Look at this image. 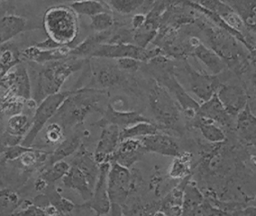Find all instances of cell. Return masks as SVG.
I'll list each match as a JSON object with an SVG mask.
<instances>
[{
    "label": "cell",
    "instance_id": "obj_1",
    "mask_svg": "<svg viewBox=\"0 0 256 216\" xmlns=\"http://www.w3.org/2000/svg\"><path fill=\"white\" fill-rule=\"evenodd\" d=\"M108 97V92L101 88L82 87L73 89L72 93L62 102L51 121L59 123L65 133L77 126L83 125L86 117L93 112H102V102Z\"/></svg>",
    "mask_w": 256,
    "mask_h": 216
},
{
    "label": "cell",
    "instance_id": "obj_2",
    "mask_svg": "<svg viewBox=\"0 0 256 216\" xmlns=\"http://www.w3.org/2000/svg\"><path fill=\"white\" fill-rule=\"evenodd\" d=\"M195 24L204 34L208 42V47L225 62L231 71L240 77L249 70L253 62L251 54L233 35L213 25L209 21L196 18Z\"/></svg>",
    "mask_w": 256,
    "mask_h": 216
},
{
    "label": "cell",
    "instance_id": "obj_3",
    "mask_svg": "<svg viewBox=\"0 0 256 216\" xmlns=\"http://www.w3.org/2000/svg\"><path fill=\"white\" fill-rule=\"evenodd\" d=\"M88 61L87 58L69 56L42 64L43 68L38 71L33 93L35 102L40 103L48 95L59 92L66 79L80 70Z\"/></svg>",
    "mask_w": 256,
    "mask_h": 216
},
{
    "label": "cell",
    "instance_id": "obj_4",
    "mask_svg": "<svg viewBox=\"0 0 256 216\" xmlns=\"http://www.w3.org/2000/svg\"><path fill=\"white\" fill-rule=\"evenodd\" d=\"M77 14L70 6L49 7L43 15V28L47 36L61 46H71L78 37Z\"/></svg>",
    "mask_w": 256,
    "mask_h": 216
},
{
    "label": "cell",
    "instance_id": "obj_5",
    "mask_svg": "<svg viewBox=\"0 0 256 216\" xmlns=\"http://www.w3.org/2000/svg\"><path fill=\"white\" fill-rule=\"evenodd\" d=\"M148 101L151 113L160 129H176L182 112L178 102L162 85L154 81Z\"/></svg>",
    "mask_w": 256,
    "mask_h": 216
},
{
    "label": "cell",
    "instance_id": "obj_6",
    "mask_svg": "<svg viewBox=\"0 0 256 216\" xmlns=\"http://www.w3.org/2000/svg\"><path fill=\"white\" fill-rule=\"evenodd\" d=\"M72 91L73 89L64 90L48 95L38 104L31 119L30 129L21 141L22 145L26 147H33V142L39 132H41V130L46 126L47 122L52 119L62 102L72 93Z\"/></svg>",
    "mask_w": 256,
    "mask_h": 216
},
{
    "label": "cell",
    "instance_id": "obj_7",
    "mask_svg": "<svg viewBox=\"0 0 256 216\" xmlns=\"http://www.w3.org/2000/svg\"><path fill=\"white\" fill-rule=\"evenodd\" d=\"M163 54L160 47L156 46L153 48H142L134 43H121L111 44L103 43L100 44L91 54L90 57L94 58H112L118 59L122 57H132L141 62H147L153 57Z\"/></svg>",
    "mask_w": 256,
    "mask_h": 216
},
{
    "label": "cell",
    "instance_id": "obj_8",
    "mask_svg": "<svg viewBox=\"0 0 256 216\" xmlns=\"http://www.w3.org/2000/svg\"><path fill=\"white\" fill-rule=\"evenodd\" d=\"M182 71L187 79L190 91L197 96L202 102L210 99L222 84L221 78L215 74H207L194 70L185 59H183Z\"/></svg>",
    "mask_w": 256,
    "mask_h": 216
},
{
    "label": "cell",
    "instance_id": "obj_9",
    "mask_svg": "<svg viewBox=\"0 0 256 216\" xmlns=\"http://www.w3.org/2000/svg\"><path fill=\"white\" fill-rule=\"evenodd\" d=\"M134 188V181L129 168L118 163H111L108 173V195L111 203L123 207Z\"/></svg>",
    "mask_w": 256,
    "mask_h": 216
},
{
    "label": "cell",
    "instance_id": "obj_10",
    "mask_svg": "<svg viewBox=\"0 0 256 216\" xmlns=\"http://www.w3.org/2000/svg\"><path fill=\"white\" fill-rule=\"evenodd\" d=\"M110 167V162H103L99 164V174L94 186L92 197L78 207L91 209L96 213V215L109 213L111 207V201L108 195V173Z\"/></svg>",
    "mask_w": 256,
    "mask_h": 216
},
{
    "label": "cell",
    "instance_id": "obj_11",
    "mask_svg": "<svg viewBox=\"0 0 256 216\" xmlns=\"http://www.w3.org/2000/svg\"><path fill=\"white\" fill-rule=\"evenodd\" d=\"M139 122H153L151 119L136 111H121L117 110L112 104H107L102 117L94 123V125L102 128L107 125H116L120 129L129 127Z\"/></svg>",
    "mask_w": 256,
    "mask_h": 216
},
{
    "label": "cell",
    "instance_id": "obj_12",
    "mask_svg": "<svg viewBox=\"0 0 256 216\" xmlns=\"http://www.w3.org/2000/svg\"><path fill=\"white\" fill-rule=\"evenodd\" d=\"M146 150L141 140L137 138H127L121 140L115 151L111 154L110 163H118L124 167L130 168L133 164L141 161Z\"/></svg>",
    "mask_w": 256,
    "mask_h": 216
},
{
    "label": "cell",
    "instance_id": "obj_13",
    "mask_svg": "<svg viewBox=\"0 0 256 216\" xmlns=\"http://www.w3.org/2000/svg\"><path fill=\"white\" fill-rule=\"evenodd\" d=\"M216 94L228 113L234 117L248 104V93L243 86L238 84L222 83Z\"/></svg>",
    "mask_w": 256,
    "mask_h": 216
},
{
    "label": "cell",
    "instance_id": "obj_14",
    "mask_svg": "<svg viewBox=\"0 0 256 216\" xmlns=\"http://www.w3.org/2000/svg\"><path fill=\"white\" fill-rule=\"evenodd\" d=\"M82 126L83 125L77 126L73 129V131L71 130L70 133L56 146V148L53 151L49 152L47 161L44 166L63 160L69 157L70 155H73L79 149V147L83 144L82 143L83 138L87 134H89V132L84 130Z\"/></svg>",
    "mask_w": 256,
    "mask_h": 216
},
{
    "label": "cell",
    "instance_id": "obj_15",
    "mask_svg": "<svg viewBox=\"0 0 256 216\" xmlns=\"http://www.w3.org/2000/svg\"><path fill=\"white\" fill-rule=\"evenodd\" d=\"M120 128L116 125L102 127L97 146L94 151V158L98 164L108 162L111 154L120 143Z\"/></svg>",
    "mask_w": 256,
    "mask_h": 216
},
{
    "label": "cell",
    "instance_id": "obj_16",
    "mask_svg": "<svg viewBox=\"0 0 256 216\" xmlns=\"http://www.w3.org/2000/svg\"><path fill=\"white\" fill-rule=\"evenodd\" d=\"M198 5L206 8L207 10L219 15L223 18L232 28L243 33L244 35L251 37V33L245 28L243 21L238 16V14L224 1L222 0H192Z\"/></svg>",
    "mask_w": 256,
    "mask_h": 216
},
{
    "label": "cell",
    "instance_id": "obj_17",
    "mask_svg": "<svg viewBox=\"0 0 256 216\" xmlns=\"http://www.w3.org/2000/svg\"><path fill=\"white\" fill-rule=\"evenodd\" d=\"M198 116L207 118L217 123L221 127L230 128L233 125V117L225 109L215 93L210 99L202 102L197 111Z\"/></svg>",
    "mask_w": 256,
    "mask_h": 216
},
{
    "label": "cell",
    "instance_id": "obj_18",
    "mask_svg": "<svg viewBox=\"0 0 256 216\" xmlns=\"http://www.w3.org/2000/svg\"><path fill=\"white\" fill-rule=\"evenodd\" d=\"M140 140L146 152L172 157H175L181 153L177 142L171 136L161 133L160 131L143 137Z\"/></svg>",
    "mask_w": 256,
    "mask_h": 216
},
{
    "label": "cell",
    "instance_id": "obj_19",
    "mask_svg": "<svg viewBox=\"0 0 256 216\" xmlns=\"http://www.w3.org/2000/svg\"><path fill=\"white\" fill-rule=\"evenodd\" d=\"M62 183L65 187L76 191L84 201H88L92 197L94 187L88 176L75 165H70L69 170L62 177Z\"/></svg>",
    "mask_w": 256,
    "mask_h": 216
},
{
    "label": "cell",
    "instance_id": "obj_20",
    "mask_svg": "<svg viewBox=\"0 0 256 216\" xmlns=\"http://www.w3.org/2000/svg\"><path fill=\"white\" fill-rule=\"evenodd\" d=\"M72 48L73 47L71 46H60L58 48L46 50L33 45L24 49L21 56H23L24 59L35 62L37 64H45L47 62L69 57Z\"/></svg>",
    "mask_w": 256,
    "mask_h": 216
},
{
    "label": "cell",
    "instance_id": "obj_21",
    "mask_svg": "<svg viewBox=\"0 0 256 216\" xmlns=\"http://www.w3.org/2000/svg\"><path fill=\"white\" fill-rule=\"evenodd\" d=\"M3 82L6 83V87L10 88L15 94L23 97L26 100L31 99V85L26 68L22 64H18L14 71H10L5 75Z\"/></svg>",
    "mask_w": 256,
    "mask_h": 216
},
{
    "label": "cell",
    "instance_id": "obj_22",
    "mask_svg": "<svg viewBox=\"0 0 256 216\" xmlns=\"http://www.w3.org/2000/svg\"><path fill=\"white\" fill-rule=\"evenodd\" d=\"M28 20L18 15H5L0 19V47L18 34L30 29Z\"/></svg>",
    "mask_w": 256,
    "mask_h": 216
},
{
    "label": "cell",
    "instance_id": "obj_23",
    "mask_svg": "<svg viewBox=\"0 0 256 216\" xmlns=\"http://www.w3.org/2000/svg\"><path fill=\"white\" fill-rule=\"evenodd\" d=\"M235 129L239 137L247 143L256 142V116L249 103L236 115Z\"/></svg>",
    "mask_w": 256,
    "mask_h": 216
},
{
    "label": "cell",
    "instance_id": "obj_24",
    "mask_svg": "<svg viewBox=\"0 0 256 216\" xmlns=\"http://www.w3.org/2000/svg\"><path fill=\"white\" fill-rule=\"evenodd\" d=\"M69 164L79 167L88 176L92 186H95L99 174V164L96 162L94 154L87 150L84 144H82L75 152V155Z\"/></svg>",
    "mask_w": 256,
    "mask_h": 216
},
{
    "label": "cell",
    "instance_id": "obj_25",
    "mask_svg": "<svg viewBox=\"0 0 256 216\" xmlns=\"http://www.w3.org/2000/svg\"><path fill=\"white\" fill-rule=\"evenodd\" d=\"M190 55L199 59L211 74H221L226 67L225 62L211 48L204 45L201 41L191 48Z\"/></svg>",
    "mask_w": 256,
    "mask_h": 216
},
{
    "label": "cell",
    "instance_id": "obj_26",
    "mask_svg": "<svg viewBox=\"0 0 256 216\" xmlns=\"http://www.w3.org/2000/svg\"><path fill=\"white\" fill-rule=\"evenodd\" d=\"M190 179L191 175L181 179V182L161 201L159 209H161L164 215H182L184 189Z\"/></svg>",
    "mask_w": 256,
    "mask_h": 216
},
{
    "label": "cell",
    "instance_id": "obj_27",
    "mask_svg": "<svg viewBox=\"0 0 256 216\" xmlns=\"http://www.w3.org/2000/svg\"><path fill=\"white\" fill-rule=\"evenodd\" d=\"M241 18L245 28L256 35V0H222Z\"/></svg>",
    "mask_w": 256,
    "mask_h": 216
},
{
    "label": "cell",
    "instance_id": "obj_28",
    "mask_svg": "<svg viewBox=\"0 0 256 216\" xmlns=\"http://www.w3.org/2000/svg\"><path fill=\"white\" fill-rule=\"evenodd\" d=\"M112 32H113V28L110 30L102 31V32H95L94 34L87 36L84 40H82V42H80L79 44H77L72 48L70 56L80 57V58L90 57L93 51L100 44L107 42Z\"/></svg>",
    "mask_w": 256,
    "mask_h": 216
},
{
    "label": "cell",
    "instance_id": "obj_29",
    "mask_svg": "<svg viewBox=\"0 0 256 216\" xmlns=\"http://www.w3.org/2000/svg\"><path fill=\"white\" fill-rule=\"evenodd\" d=\"M193 120V126L200 130L202 136L207 141L211 143H221L225 140V133L217 123L198 115H196Z\"/></svg>",
    "mask_w": 256,
    "mask_h": 216
},
{
    "label": "cell",
    "instance_id": "obj_30",
    "mask_svg": "<svg viewBox=\"0 0 256 216\" xmlns=\"http://www.w3.org/2000/svg\"><path fill=\"white\" fill-rule=\"evenodd\" d=\"M48 155L49 152L47 151L31 147L15 161L18 162L19 166L23 168L24 171L31 172L33 169L41 168L42 166H44L47 161Z\"/></svg>",
    "mask_w": 256,
    "mask_h": 216
},
{
    "label": "cell",
    "instance_id": "obj_31",
    "mask_svg": "<svg viewBox=\"0 0 256 216\" xmlns=\"http://www.w3.org/2000/svg\"><path fill=\"white\" fill-rule=\"evenodd\" d=\"M205 200L203 194L197 185L189 180L184 189V198L182 205V215H192L194 210L199 207Z\"/></svg>",
    "mask_w": 256,
    "mask_h": 216
},
{
    "label": "cell",
    "instance_id": "obj_32",
    "mask_svg": "<svg viewBox=\"0 0 256 216\" xmlns=\"http://www.w3.org/2000/svg\"><path fill=\"white\" fill-rule=\"evenodd\" d=\"M122 71L115 66H103L95 73V81L101 89L110 88L120 84L124 79Z\"/></svg>",
    "mask_w": 256,
    "mask_h": 216
},
{
    "label": "cell",
    "instance_id": "obj_33",
    "mask_svg": "<svg viewBox=\"0 0 256 216\" xmlns=\"http://www.w3.org/2000/svg\"><path fill=\"white\" fill-rule=\"evenodd\" d=\"M159 127L155 122H139L120 130V141L127 138L141 139L143 137L155 134L159 131Z\"/></svg>",
    "mask_w": 256,
    "mask_h": 216
},
{
    "label": "cell",
    "instance_id": "obj_34",
    "mask_svg": "<svg viewBox=\"0 0 256 216\" xmlns=\"http://www.w3.org/2000/svg\"><path fill=\"white\" fill-rule=\"evenodd\" d=\"M69 6L78 15L93 16L102 12H110L109 6L103 2V0H81L71 2Z\"/></svg>",
    "mask_w": 256,
    "mask_h": 216
},
{
    "label": "cell",
    "instance_id": "obj_35",
    "mask_svg": "<svg viewBox=\"0 0 256 216\" xmlns=\"http://www.w3.org/2000/svg\"><path fill=\"white\" fill-rule=\"evenodd\" d=\"M168 175L172 179H183L191 175V154L188 152H181L174 157Z\"/></svg>",
    "mask_w": 256,
    "mask_h": 216
},
{
    "label": "cell",
    "instance_id": "obj_36",
    "mask_svg": "<svg viewBox=\"0 0 256 216\" xmlns=\"http://www.w3.org/2000/svg\"><path fill=\"white\" fill-rule=\"evenodd\" d=\"M42 192L46 194L50 203L53 206H55L57 208V210L62 215L63 214H69L70 212H72L77 207L72 201L63 197L62 194L59 192V190L55 187L54 184H49Z\"/></svg>",
    "mask_w": 256,
    "mask_h": 216
},
{
    "label": "cell",
    "instance_id": "obj_37",
    "mask_svg": "<svg viewBox=\"0 0 256 216\" xmlns=\"http://www.w3.org/2000/svg\"><path fill=\"white\" fill-rule=\"evenodd\" d=\"M40 173L38 176H40L42 179H44L47 184H54L59 179H62V177L67 173V171L70 168L69 162H66L64 160H60L57 162H54L50 165H46L41 167Z\"/></svg>",
    "mask_w": 256,
    "mask_h": 216
},
{
    "label": "cell",
    "instance_id": "obj_38",
    "mask_svg": "<svg viewBox=\"0 0 256 216\" xmlns=\"http://www.w3.org/2000/svg\"><path fill=\"white\" fill-rule=\"evenodd\" d=\"M22 200L12 189L0 188V215H13Z\"/></svg>",
    "mask_w": 256,
    "mask_h": 216
},
{
    "label": "cell",
    "instance_id": "obj_39",
    "mask_svg": "<svg viewBox=\"0 0 256 216\" xmlns=\"http://www.w3.org/2000/svg\"><path fill=\"white\" fill-rule=\"evenodd\" d=\"M30 126H31V121L27 115L23 113H16L8 119L5 131H7L12 135H16L24 138V136L30 129Z\"/></svg>",
    "mask_w": 256,
    "mask_h": 216
},
{
    "label": "cell",
    "instance_id": "obj_40",
    "mask_svg": "<svg viewBox=\"0 0 256 216\" xmlns=\"http://www.w3.org/2000/svg\"><path fill=\"white\" fill-rule=\"evenodd\" d=\"M90 27L95 32H102L110 30L115 24V20L110 12H102L90 17Z\"/></svg>",
    "mask_w": 256,
    "mask_h": 216
},
{
    "label": "cell",
    "instance_id": "obj_41",
    "mask_svg": "<svg viewBox=\"0 0 256 216\" xmlns=\"http://www.w3.org/2000/svg\"><path fill=\"white\" fill-rule=\"evenodd\" d=\"M44 128V139L51 145H58L65 138L66 133L63 127L57 122L51 121Z\"/></svg>",
    "mask_w": 256,
    "mask_h": 216
},
{
    "label": "cell",
    "instance_id": "obj_42",
    "mask_svg": "<svg viewBox=\"0 0 256 216\" xmlns=\"http://www.w3.org/2000/svg\"><path fill=\"white\" fill-rule=\"evenodd\" d=\"M109 7L121 14H130L139 9L145 0H106Z\"/></svg>",
    "mask_w": 256,
    "mask_h": 216
},
{
    "label": "cell",
    "instance_id": "obj_43",
    "mask_svg": "<svg viewBox=\"0 0 256 216\" xmlns=\"http://www.w3.org/2000/svg\"><path fill=\"white\" fill-rule=\"evenodd\" d=\"M143 62L132 58V57H122L116 59V66L121 71H128V72H135L140 69Z\"/></svg>",
    "mask_w": 256,
    "mask_h": 216
},
{
    "label": "cell",
    "instance_id": "obj_44",
    "mask_svg": "<svg viewBox=\"0 0 256 216\" xmlns=\"http://www.w3.org/2000/svg\"><path fill=\"white\" fill-rule=\"evenodd\" d=\"M31 147H26L24 145L20 144H16V145H12V146H8L6 151L3 153V160L6 162H12L17 160L24 152H26L27 150H29Z\"/></svg>",
    "mask_w": 256,
    "mask_h": 216
},
{
    "label": "cell",
    "instance_id": "obj_45",
    "mask_svg": "<svg viewBox=\"0 0 256 216\" xmlns=\"http://www.w3.org/2000/svg\"><path fill=\"white\" fill-rule=\"evenodd\" d=\"M36 47H38V48H41V49H46V50H48V49H54V48H58V47H60L61 45H59L57 42H55L53 39H51V38H47V39H45L44 41H42V42H38V43H35L34 44Z\"/></svg>",
    "mask_w": 256,
    "mask_h": 216
},
{
    "label": "cell",
    "instance_id": "obj_46",
    "mask_svg": "<svg viewBox=\"0 0 256 216\" xmlns=\"http://www.w3.org/2000/svg\"><path fill=\"white\" fill-rule=\"evenodd\" d=\"M146 20V15L144 14H135L132 19H131V26H132V29L133 30H137L139 29L140 27H142V25L144 24Z\"/></svg>",
    "mask_w": 256,
    "mask_h": 216
},
{
    "label": "cell",
    "instance_id": "obj_47",
    "mask_svg": "<svg viewBox=\"0 0 256 216\" xmlns=\"http://www.w3.org/2000/svg\"><path fill=\"white\" fill-rule=\"evenodd\" d=\"M233 215H256V207H243L233 213Z\"/></svg>",
    "mask_w": 256,
    "mask_h": 216
},
{
    "label": "cell",
    "instance_id": "obj_48",
    "mask_svg": "<svg viewBox=\"0 0 256 216\" xmlns=\"http://www.w3.org/2000/svg\"><path fill=\"white\" fill-rule=\"evenodd\" d=\"M11 67H12V66L7 65V64L3 63L2 61H0V78L3 77V76H5L6 73L8 72V70H9Z\"/></svg>",
    "mask_w": 256,
    "mask_h": 216
},
{
    "label": "cell",
    "instance_id": "obj_49",
    "mask_svg": "<svg viewBox=\"0 0 256 216\" xmlns=\"http://www.w3.org/2000/svg\"><path fill=\"white\" fill-rule=\"evenodd\" d=\"M7 147L8 146L5 144V142L3 141V139H2V137L0 135V155H3V153L6 151Z\"/></svg>",
    "mask_w": 256,
    "mask_h": 216
},
{
    "label": "cell",
    "instance_id": "obj_50",
    "mask_svg": "<svg viewBox=\"0 0 256 216\" xmlns=\"http://www.w3.org/2000/svg\"><path fill=\"white\" fill-rule=\"evenodd\" d=\"M250 54H251V57H252V59H253V62L256 63V44H255V46H254V49L250 52Z\"/></svg>",
    "mask_w": 256,
    "mask_h": 216
},
{
    "label": "cell",
    "instance_id": "obj_51",
    "mask_svg": "<svg viewBox=\"0 0 256 216\" xmlns=\"http://www.w3.org/2000/svg\"><path fill=\"white\" fill-rule=\"evenodd\" d=\"M251 161H252V163L256 166V154H254V155H251Z\"/></svg>",
    "mask_w": 256,
    "mask_h": 216
},
{
    "label": "cell",
    "instance_id": "obj_52",
    "mask_svg": "<svg viewBox=\"0 0 256 216\" xmlns=\"http://www.w3.org/2000/svg\"><path fill=\"white\" fill-rule=\"evenodd\" d=\"M57 2H75V1H81V0H55Z\"/></svg>",
    "mask_w": 256,
    "mask_h": 216
},
{
    "label": "cell",
    "instance_id": "obj_53",
    "mask_svg": "<svg viewBox=\"0 0 256 216\" xmlns=\"http://www.w3.org/2000/svg\"><path fill=\"white\" fill-rule=\"evenodd\" d=\"M1 157H2V155H0V160H1Z\"/></svg>",
    "mask_w": 256,
    "mask_h": 216
}]
</instances>
